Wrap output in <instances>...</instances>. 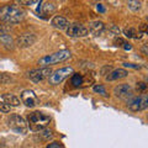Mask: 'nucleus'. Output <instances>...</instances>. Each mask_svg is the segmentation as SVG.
Returning a JSON list of instances; mask_svg holds the SVG:
<instances>
[{
	"instance_id": "aec40b11",
	"label": "nucleus",
	"mask_w": 148,
	"mask_h": 148,
	"mask_svg": "<svg viewBox=\"0 0 148 148\" xmlns=\"http://www.w3.org/2000/svg\"><path fill=\"white\" fill-rule=\"evenodd\" d=\"M40 136H41V138L42 140H51V138L53 137V132L51 131V130H45V128H42L40 131Z\"/></svg>"
},
{
	"instance_id": "4be33fe9",
	"label": "nucleus",
	"mask_w": 148,
	"mask_h": 148,
	"mask_svg": "<svg viewBox=\"0 0 148 148\" xmlns=\"http://www.w3.org/2000/svg\"><path fill=\"white\" fill-rule=\"evenodd\" d=\"M54 12V6L52 4H45L43 5V14L45 15H48V14Z\"/></svg>"
},
{
	"instance_id": "f8f14e48",
	"label": "nucleus",
	"mask_w": 148,
	"mask_h": 148,
	"mask_svg": "<svg viewBox=\"0 0 148 148\" xmlns=\"http://www.w3.org/2000/svg\"><path fill=\"white\" fill-rule=\"evenodd\" d=\"M0 42H1L4 47H6V48L11 49L14 47L12 37H11L10 34H9L8 29L6 27H4V26H0Z\"/></svg>"
},
{
	"instance_id": "dca6fc26",
	"label": "nucleus",
	"mask_w": 148,
	"mask_h": 148,
	"mask_svg": "<svg viewBox=\"0 0 148 148\" xmlns=\"http://www.w3.org/2000/svg\"><path fill=\"white\" fill-rule=\"evenodd\" d=\"M3 99H4V103L8 104L9 106H18L20 105V99L14 94H4Z\"/></svg>"
},
{
	"instance_id": "4468645a",
	"label": "nucleus",
	"mask_w": 148,
	"mask_h": 148,
	"mask_svg": "<svg viewBox=\"0 0 148 148\" xmlns=\"http://www.w3.org/2000/svg\"><path fill=\"white\" fill-rule=\"evenodd\" d=\"M88 31H90L95 36H99L105 31V24L103 21H92L89 24V30Z\"/></svg>"
},
{
	"instance_id": "20e7f679",
	"label": "nucleus",
	"mask_w": 148,
	"mask_h": 148,
	"mask_svg": "<svg viewBox=\"0 0 148 148\" xmlns=\"http://www.w3.org/2000/svg\"><path fill=\"white\" fill-rule=\"evenodd\" d=\"M73 73H74V71L72 67L59 68L57 71L51 73V75L48 77V83L51 85H58V84H61V83H63Z\"/></svg>"
},
{
	"instance_id": "a878e982",
	"label": "nucleus",
	"mask_w": 148,
	"mask_h": 148,
	"mask_svg": "<svg viewBox=\"0 0 148 148\" xmlns=\"http://www.w3.org/2000/svg\"><path fill=\"white\" fill-rule=\"evenodd\" d=\"M127 42L125 40H122L121 37H116V38H115V45L116 46H119V47H125V45H126Z\"/></svg>"
},
{
	"instance_id": "9b49d317",
	"label": "nucleus",
	"mask_w": 148,
	"mask_h": 148,
	"mask_svg": "<svg viewBox=\"0 0 148 148\" xmlns=\"http://www.w3.org/2000/svg\"><path fill=\"white\" fill-rule=\"evenodd\" d=\"M114 94L120 99H128L132 98V88L128 84H120L117 86H115Z\"/></svg>"
},
{
	"instance_id": "1a4fd4ad",
	"label": "nucleus",
	"mask_w": 148,
	"mask_h": 148,
	"mask_svg": "<svg viewBox=\"0 0 148 148\" xmlns=\"http://www.w3.org/2000/svg\"><path fill=\"white\" fill-rule=\"evenodd\" d=\"M37 41V37L34 34H22L16 38V45L20 48H26L30 47Z\"/></svg>"
},
{
	"instance_id": "6ab92c4d",
	"label": "nucleus",
	"mask_w": 148,
	"mask_h": 148,
	"mask_svg": "<svg viewBox=\"0 0 148 148\" xmlns=\"http://www.w3.org/2000/svg\"><path fill=\"white\" fill-rule=\"evenodd\" d=\"M72 84L74 86H79L83 84V75L79 73H73V77H72Z\"/></svg>"
},
{
	"instance_id": "5701e85b",
	"label": "nucleus",
	"mask_w": 148,
	"mask_h": 148,
	"mask_svg": "<svg viewBox=\"0 0 148 148\" xmlns=\"http://www.w3.org/2000/svg\"><path fill=\"white\" fill-rule=\"evenodd\" d=\"M10 109H11V106H9L8 104L0 100V112H10Z\"/></svg>"
},
{
	"instance_id": "393cba45",
	"label": "nucleus",
	"mask_w": 148,
	"mask_h": 148,
	"mask_svg": "<svg viewBox=\"0 0 148 148\" xmlns=\"http://www.w3.org/2000/svg\"><path fill=\"white\" fill-rule=\"evenodd\" d=\"M21 5H25V6H32L38 1V0H18Z\"/></svg>"
},
{
	"instance_id": "bb28decb",
	"label": "nucleus",
	"mask_w": 148,
	"mask_h": 148,
	"mask_svg": "<svg viewBox=\"0 0 148 148\" xmlns=\"http://www.w3.org/2000/svg\"><path fill=\"white\" fill-rule=\"evenodd\" d=\"M94 91L95 92H99V94H101V95H106V91H105L103 85H95L94 86Z\"/></svg>"
},
{
	"instance_id": "2eb2a0df",
	"label": "nucleus",
	"mask_w": 148,
	"mask_h": 148,
	"mask_svg": "<svg viewBox=\"0 0 148 148\" xmlns=\"http://www.w3.org/2000/svg\"><path fill=\"white\" fill-rule=\"evenodd\" d=\"M51 24H52L53 27H56V29H58V30H64V29H67L68 25H69V22L66 17H63V16H54L52 18V21H51Z\"/></svg>"
},
{
	"instance_id": "a211bd4d",
	"label": "nucleus",
	"mask_w": 148,
	"mask_h": 148,
	"mask_svg": "<svg viewBox=\"0 0 148 148\" xmlns=\"http://www.w3.org/2000/svg\"><path fill=\"white\" fill-rule=\"evenodd\" d=\"M127 6L130 10L138 11L141 9V1L140 0H127Z\"/></svg>"
},
{
	"instance_id": "412c9836",
	"label": "nucleus",
	"mask_w": 148,
	"mask_h": 148,
	"mask_svg": "<svg viewBox=\"0 0 148 148\" xmlns=\"http://www.w3.org/2000/svg\"><path fill=\"white\" fill-rule=\"evenodd\" d=\"M12 80L10 75H8L5 73H0V84H9Z\"/></svg>"
},
{
	"instance_id": "7ed1b4c3",
	"label": "nucleus",
	"mask_w": 148,
	"mask_h": 148,
	"mask_svg": "<svg viewBox=\"0 0 148 148\" xmlns=\"http://www.w3.org/2000/svg\"><path fill=\"white\" fill-rule=\"evenodd\" d=\"M69 57H71V52H69V51H67V49L58 51V52H54L52 54H48V56H45V57L40 58L38 64L42 67H49L51 64H56V63L67 61Z\"/></svg>"
},
{
	"instance_id": "473e14b6",
	"label": "nucleus",
	"mask_w": 148,
	"mask_h": 148,
	"mask_svg": "<svg viewBox=\"0 0 148 148\" xmlns=\"http://www.w3.org/2000/svg\"><path fill=\"white\" fill-rule=\"evenodd\" d=\"M98 10H99L100 12H104V11H105V9H104L103 6H101V5H100V4H99V5H98Z\"/></svg>"
},
{
	"instance_id": "6e6552de",
	"label": "nucleus",
	"mask_w": 148,
	"mask_h": 148,
	"mask_svg": "<svg viewBox=\"0 0 148 148\" xmlns=\"http://www.w3.org/2000/svg\"><path fill=\"white\" fill-rule=\"evenodd\" d=\"M67 35L69 37H85L89 35V31L85 26H83L82 24H78V22H74V24H69L67 27Z\"/></svg>"
},
{
	"instance_id": "f257e3e1",
	"label": "nucleus",
	"mask_w": 148,
	"mask_h": 148,
	"mask_svg": "<svg viewBox=\"0 0 148 148\" xmlns=\"http://www.w3.org/2000/svg\"><path fill=\"white\" fill-rule=\"evenodd\" d=\"M25 17V11L17 5H4L0 8V21L5 24H17Z\"/></svg>"
},
{
	"instance_id": "2f4dec72",
	"label": "nucleus",
	"mask_w": 148,
	"mask_h": 148,
	"mask_svg": "<svg viewBox=\"0 0 148 148\" xmlns=\"http://www.w3.org/2000/svg\"><path fill=\"white\" fill-rule=\"evenodd\" d=\"M142 53L145 54V56H147V54H148V51H147V45H145V46H143V47H142Z\"/></svg>"
},
{
	"instance_id": "f3484780",
	"label": "nucleus",
	"mask_w": 148,
	"mask_h": 148,
	"mask_svg": "<svg viewBox=\"0 0 148 148\" xmlns=\"http://www.w3.org/2000/svg\"><path fill=\"white\" fill-rule=\"evenodd\" d=\"M123 35L126 36V37H128V38H136V40H138V38H141L142 37V32H140V31H136L133 27H126V29L123 30Z\"/></svg>"
},
{
	"instance_id": "ddd939ff",
	"label": "nucleus",
	"mask_w": 148,
	"mask_h": 148,
	"mask_svg": "<svg viewBox=\"0 0 148 148\" xmlns=\"http://www.w3.org/2000/svg\"><path fill=\"white\" fill-rule=\"evenodd\" d=\"M128 75V72L123 68H117V69H114L109 73V75L106 77V80L108 82H112V80H119V79H123Z\"/></svg>"
},
{
	"instance_id": "b1692460",
	"label": "nucleus",
	"mask_w": 148,
	"mask_h": 148,
	"mask_svg": "<svg viewBox=\"0 0 148 148\" xmlns=\"http://www.w3.org/2000/svg\"><path fill=\"white\" fill-rule=\"evenodd\" d=\"M136 89L138 92H145L147 90V84L145 82H140V83H137V86H136Z\"/></svg>"
},
{
	"instance_id": "cd10ccee",
	"label": "nucleus",
	"mask_w": 148,
	"mask_h": 148,
	"mask_svg": "<svg viewBox=\"0 0 148 148\" xmlns=\"http://www.w3.org/2000/svg\"><path fill=\"white\" fill-rule=\"evenodd\" d=\"M61 143L59 142H52V143H49V145L47 146V148H61Z\"/></svg>"
},
{
	"instance_id": "39448f33",
	"label": "nucleus",
	"mask_w": 148,
	"mask_h": 148,
	"mask_svg": "<svg viewBox=\"0 0 148 148\" xmlns=\"http://www.w3.org/2000/svg\"><path fill=\"white\" fill-rule=\"evenodd\" d=\"M127 108L133 111V112H138V111H143L148 108V96L147 94H142L140 96H133L127 101Z\"/></svg>"
},
{
	"instance_id": "c756f323",
	"label": "nucleus",
	"mask_w": 148,
	"mask_h": 148,
	"mask_svg": "<svg viewBox=\"0 0 148 148\" xmlns=\"http://www.w3.org/2000/svg\"><path fill=\"white\" fill-rule=\"evenodd\" d=\"M140 32H142V34H146V32H147V25H146V24H142V25H141Z\"/></svg>"
},
{
	"instance_id": "7c9ffc66",
	"label": "nucleus",
	"mask_w": 148,
	"mask_h": 148,
	"mask_svg": "<svg viewBox=\"0 0 148 148\" xmlns=\"http://www.w3.org/2000/svg\"><path fill=\"white\" fill-rule=\"evenodd\" d=\"M123 66L125 67H131V68H140V66H136V64H132V63H125Z\"/></svg>"
},
{
	"instance_id": "0eeeda50",
	"label": "nucleus",
	"mask_w": 148,
	"mask_h": 148,
	"mask_svg": "<svg viewBox=\"0 0 148 148\" xmlns=\"http://www.w3.org/2000/svg\"><path fill=\"white\" fill-rule=\"evenodd\" d=\"M51 73H52V69L49 67H42L38 69H32L31 72H29V78L34 83H40L45 80L46 78H48Z\"/></svg>"
},
{
	"instance_id": "9d476101",
	"label": "nucleus",
	"mask_w": 148,
	"mask_h": 148,
	"mask_svg": "<svg viewBox=\"0 0 148 148\" xmlns=\"http://www.w3.org/2000/svg\"><path fill=\"white\" fill-rule=\"evenodd\" d=\"M21 103L25 104L27 108H34L38 103V99H37V95L32 90H25L21 94Z\"/></svg>"
},
{
	"instance_id": "423d86ee",
	"label": "nucleus",
	"mask_w": 148,
	"mask_h": 148,
	"mask_svg": "<svg viewBox=\"0 0 148 148\" xmlns=\"http://www.w3.org/2000/svg\"><path fill=\"white\" fill-rule=\"evenodd\" d=\"M9 127L17 133H26L27 130H29L25 119L21 117L20 115H16V114L11 115L10 119H9Z\"/></svg>"
},
{
	"instance_id": "c85d7f7f",
	"label": "nucleus",
	"mask_w": 148,
	"mask_h": 148,
	"mask_svg": "<svg viewBox=\"0 0 148 148\" xmlns=\"http://www.w3.org/2000/svg\"><path fill=\"white\" fill-rule=\"evenodd\" d=\"M110 71H111V67H104L103 69H101V75H105V74H106V72H109L110 73Z\"/></svg>"
},
{
	"instance_id": "f03ea898",
	"label": "nucleus",
	"mask_w": 148,
	"mask_h": 148,
	"mask_svg": "<svg viewBox=\"0 0 148 148\" xmlns=\"http://www.w3.org/2000/svg\"><path fill=\"white\" fill-rule=\"evenodd\" d=\"M49 121H51V117L48 115L40 112V111H35V112L29 114V116H27V127L31 131L37 132L45 128L49 123Z\"/></svg>"
}]
</instances>
